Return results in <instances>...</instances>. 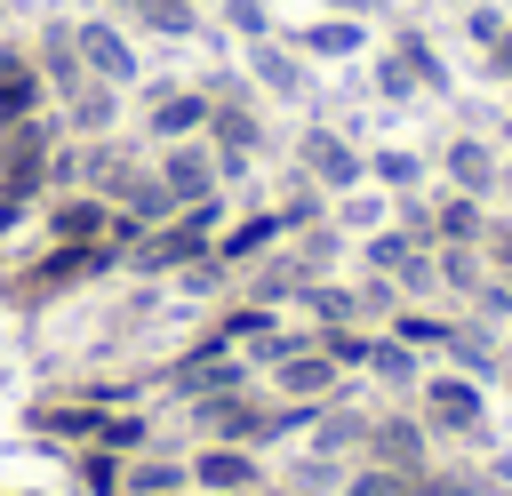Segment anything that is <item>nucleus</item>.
<instances>
[{
	"instance_id": "obj_28",
	"label": "nucleus",
	"mask_w": 512,
	"mask_h": 496,
	"mask_svg": "<svg viewBox=\"0 0 512 496\" xmlns=\"http://www.w3.org/2000/svg\"><path fill=\"white\" fill-rule=\"evenodd\" d=\"M344 8H360V0H344Z\"/></svg>"
},
{
	"instance_id": "obj_16",
	"label": "nucleus",
	"mask_w": 512,
	"mask_h": 496,
	"mask_svg": "<svg viewBox=\"0 0 512 496\" xmlns=\"http://www.w3.org/2000/svg\"><path fill=\"white\" fill-rule=\"evenodd\" d=\"M248 64H256V80H264V88H288V96L304 88V64H296L288 48H272V40H248Z\"/></svg>"
},
{
	"instance_id": "obj_4",
	"label": "nucleus",
	"mask_w": 512,
	"mask_h": 496,
	"mask_svg": "<svg viewBox=\"0 0 512 496\" xmlns=\"http://www.w3.org/2000/svg\"><path fill=\"white\" fill-rule=\"evenodd\" d=\"M256 144H264V120L248 112V96H240V88H216V112H208V152H216V176H232Z\"/></svg>"
},
{
	"instance_id": "obj_27",
	"label": "nucleus",
	"mask_w": 512,
	"mask_h": 496,
	"mask_svg": "<svg viewBox=\"0 0 512 496\" xmlns=\"http://www.w3.org/2000/svg\"><path fill=\"white\" fill-rule=\"evenodd\" d=\"M80 472H88V488H120V464H112V448H96V456H80Z\"/></svg>"
},
{
	"instance_id": "obj_1",
	"label": "nucleus",
	"mask_w": 512,
	"mask_h": 496,
	"mask_svg": "<svg viewBox=\"0 0 512 496\" xmlns=\"http://www.w3.org/2000/svg\"><path fill=\"white\" fill-rule=\"evenodd\" d=\"M48 160H56V120L48 112L0 128V192H40L48 184Z\"/></svg>"
},
{
	"instance_id": "obj_22",
	"label": "nucleus",
	"mask_w": 512,
	"mask_h": 496,
	"mask_svg": "<svg viewBox=\"0 0 512 496\" xmlns=\"http://www.w3.org/2000/svg\"><path fill=\"white\" fill-rule=\"evenodd\" d=\"M304 48H312V56H344V48H360V24H312Z\"/></svg>"
},
{
	"instance_id": "obj_18",
	"label": "nucleus",
	"mask_w": 512,
	"mask_h": 496,
	"mask_svg": "<svg viewBox=\"0 0 512 496\" xmlns=\"http://www.w3.org/2000/svg\"><path fill=\"white\" fill-rule=\"evenodd\" d=\"M368 368L384 376V384H416V360H408V344L392 336V344H368Z\"/></svg>"
},
{
	"instance_id": "obj_26",
	"label": "nucleus",
	"mask_w": 512,
	"mask_h": 496,
	"mask_svg": "<svg viewBox=\"0 0 512 496\" xmlns=\"http://www.w3.org/2000/svg\"><path fill=\"white\" fill-rule=\"evenodd\" d=\"M480 64H488V72H496V80L512 88V24H504V32L488 40V48H480Z\"/></svg>"
},
{
	"instance_id": "obj_24",
	"label": "nucleus",
	"mask_w": 512,
	"mask_h": 496,
	"mask_svg": "<svg viewBox=\"0 0 512 496\" xmlns=\"http://www.w3.org/2000/svg\"><path fill=\"white\" fill-rule=\"evenodd\" d=\"M104 448H144V416H104Z\"/></svg>"
},
{
	"instance_id": "obj_11",
	"label": "nucleus",
	"mask_w": 512,
	"mask_h": 496,
	"mask_svg": "<svg viewBox=\"0 0 512 496\" xmlns=\"http://www.w3.org/2000/svg\"><path fill=\"white\" fill-rule=\"evenodd\" d=\"M304 176H312V184H328V192H352V184L368 176V160H360L336 128H312V136H304Z\"/></svg>"
},
{
	"instance_id": "obj_14",
	"label": "nucleus",
	"mask_w": 512,
	"mask_h": 496,
	"mask_svg": "<svg viewBox=\"0 0 512 496\" xmlns=\"http://www.w3.org/2000/svg\"><path fill=\"white\" fill-rule=\"evenodd\" d=\"M112 120H120V88L88 80V88H72V96H64V136H104Z\"/></svg>"
},
{
	"instance_id": "obj_13",
	"label": "nucleus",
	"mask_w": 512,
	"mask_h": 496,
	"mask_svg": "<svg viewBox=\"0 0 512 496\" xmlns=\"http://www.w3.org/2000/svg\"><path fill=\"white\" fill-rule=\"evenodd\" d=\"M368 456L392 472H424V424L416 416H376L368 424Z\"/></svg>"
},
{
	"instance_id": "obj_3",
	"label": "nucleus",
	"mask_w": 512,
	"mask_h": 496,
	"mask_svg": "<svg viewBox=\"0 0 512 496\" xmlns=\"http://www.w3.org/2000/svg\"><path fill=\"white\" fill-rule=\"evenodd\" d=\"M208 112H216V88H184V80H168V88H152L144 128H152V144H184V136H208Z\"/></svg>"
},
{
	"instance_id": "obj_20",
	"label": "nucleus",
	"mask_w": 512,
	"mask_h": 496,
	"mask_svg": "<svg viewBox=\"0 0 512 496\" xmlns=\"http://www.w3.org/2000/svg\"><path fill=\"white\" fill-rule=\"evenodd\" d=\"M272 232H288V224H280V216H256V224H240V232H224V264H232V256H256V248H264Z\"/></svg>"
},
{
	"instance_id": "obj_8",
	"label": "nucleus",
	"mask_w": 512,
	"mask_h": 496,
	"mask_svg": "<svg viewBox=\"0 0 512 496\" xmlns=\"http://www.w3.org/2000/svg\"><path fill=\"white\" fill-rule=\"evenodd\" d=\"M32 112H48V80H40L32 48H8L0 40V128L8 120H32Z\"/></svg>"
},
{
	"instance_id": "obj_19",
	"label": "nucleus",
	"mask_w": 512,
	"mask_h": 496,
	"mask_svg": "<svg viewBox=\"0 0 512 496\" xmlns=\"http://www.w3.org/2000/svg\"><path fill=\"white\" fill-rule=\"evenodd\" d=\"M504 24H512L504 8H488V0H464V40H472V48H488V40L504 32Z\"/></svg>"
},
{
	"instance_id": "obj_9",
	"label": "nucleus",
	"mask_w": 512,
	"mask_h": 496,
	"mask_svg": "<svg viewBox=\"0 0 512 496\" xmlns=\"http://www.w3.org/2000/svg\"><path fill=\"white\" fill-rule=\"evenodd\" d=\"M32 64H40L48 96H72V88H88V64H80V40H72V24H40V32H32Z\"/></svg>"
},
{
	"instance_id": "obj_25",
	"label": "nucleus",
	"mask_w": 512,
	"mask_h": 496,
	"mask_svg": "<svg viewBox=\"0 0 512 496\" xmlns=\"http://www.w3.org/2000/svg\"><path fill=\"white\" fill-rule=\"evenodd\" d=\"M368 176H384V184H416V160H408V152H376Z\"/></svg>"
},
{
	"instance_id": "obj_23",
	"label": "nucleus",
	"mask_w": 512,
	"mask_h": 496,
	"mask_svg": "<svg viewBox=\"0 0 512 496\" xmlns=\"http://www.w3.org/2000/svg\"><path fill=\"white\" fill-rule=\"evenodd\" d=\"M96 408H40V432H96Z\"/></svg>"
},
{
	"instance_id": "obj_21",
	"label": "nucleus",
	"mask_w": 512,
	"mask_h": 496,
	"mask_svg": "<svg viewBox=\"0 0 512 496\" xmlns=\"http://www.w3.org/2000/svg\"><path fill=\"white\" fill-rule=\"evenodd\" d=\"M224 24H232L240 40H272V16H264V0H224Z\"/></svg>"
},
{
	"instance_id": "obj_12",
	"label": "nucleus",
	"mask_w": 512,
	"mask_h": 496,
	"mask_svg": "<svg viewBox=\"0 0 512 496\" xmlns=\"http://www.w3.org/2000/svg\"><path fill=\"white\" fill-rule=\"evenodd\" d=\"M424 416L440 432H480V384L472 376H432L424 384Z\"/></svg>"
},
{
	"instance_id": "obj_17",
	"label": "nucleus",
	"mask_w": 512,
	"mask_h": 496,
	"mask_svg": "<svg viewBox=\"0 0 512 496\" xmlns=\"http://www.w3.org/2000/svg\"><path fill=\"white\" fill-rule=\"evenodd\" d=\"M192 480H184V464H136L128 480H120V496H184Z\"/></svg>"
},
{
	"instance_id": "obj_29",
	"label": "nucleus",
	"mask_w": 512,
	"mask_h": 496,
	"mask_svg": "<svg viewBox=\"0 0 512 496\" xmlns=\"http://www.w3.org/2000/svg\"><path fill=\"white\" fill-rule=\"evenodd\" d=\"M456 8H464V0H456Z\"/></svg>"
},
{
	"instance_id": "obj_10",
	"label": "nucleus",
	"mask_w": 512,
	"mask_h": 496,
	"mask_svg": "<svg viewBox=\"0 0 512 496\" xmlns=\"http://www.w3.org/2000/svg\"><path fill=\"white\" fill-rule=\"evenodd\" d=\"M48 232H56V248H96V240H112V200L104 192H64Z\"/></svg>"
},
{
	"instance_id": "obj_2",
	"label": "nucleus",
	"mask_w": 512,
	"mask_h": 496,
	"mask_svg": "<svg viewBox=\"0 0 512 496\" xmlns=\"http://www.w3.org/2000/svg\"><path fill=\"white\" fill-rule=\"evenodd\" d=\"M184 480H192V496H256V488H264V464H256V448L200 440L192 464H184Z\"/></svg>"
},
{
	"instance_id": "obj_7",
	"label": "nucleus",
	"mask_w": 512,
	"mask_h": 496,
	"mask_svg": "<svg viewBox=\"0 0 512 496\" xmlns=\"http://www.w3.org/2000/svg\"><path fill=\"white\" fill-rule=\"evenodd\" d=\"M272 384H280V400H328L336 392V360L320 352V344H288L280 360H272Z\"/></svg>"
},
{
	"instance_id": "obj_15",
	"label": "nucleus",
	"mask_w": 512,
	"mask_h": 496,
	"mask_svg": "<svg viewBox=\"0 0 512 496\" xmlns=\"http://www.w3.org/2000/svg\"><path fill=\"white\" fill-rule=\"evenodd\" d=\"M448 176H456V192L480 200V192L496 184V152H488L480 136H456V144H448Z\"/></svg>"
},
{
	"instance_id": "obj_6",
	"label": "nucleus",
	"mask_w": 512,
	"mask_h": 496,
	"mask_svg": "<svg viewBox=\"0 0 512 496\" xmlns=\"http://www.w3.org/2000/svg\"><path fill=\"white\" fill-rule=\"evenodd\" d=\"M72 40H80V64H88V80H104V88H128V80H136V48H128V32H120L112 16H88V24H72Z\"/></svg>"
},
{
	"instance_id": "obj_5",
	"label": "nucleus",
	"mask_w": 512,
	"mask_h": 496,
	"mask_svg": "<svg viewBox=\"0 0 512 496\" xmlns=\"http://www.w3.org/2000/svg\"><path fill=\"white\" fill-rule=\"evenodd\" d=\"M152 176L168 184V200H176V208H192V200H216V152H208V136H184V144H160V160H152Z\"/></svg>"
}]
</instances>
